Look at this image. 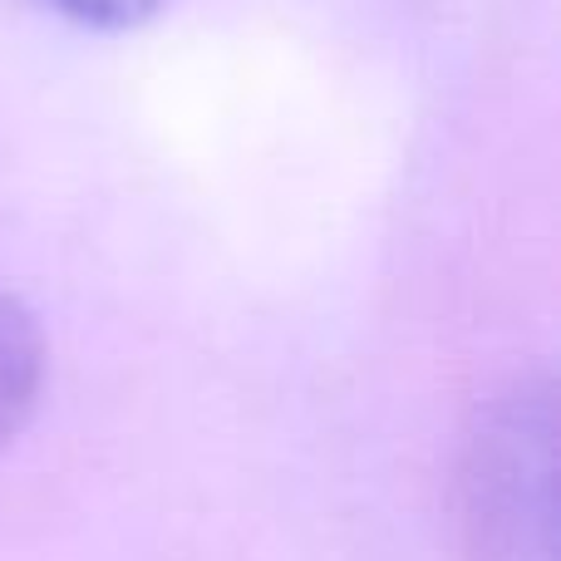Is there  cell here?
Listing matches in <instances>:
<instances>
[{
	"mask_svg": "<svg viewBox=\"0 0 561 561\" xmlns=\"http://www.w3.org/2000/svg\"><path fill=\"white\" fill-rule=\"evenodd\" d=\"M557 404L552 379L523 375L473 414L458 458L468 561H557Z\"/></svg>",
	"mask_w": 561,
	"mask_h": 561,
	"instance_id": "1",
	"label": "cell"
},
{
	"mask_svg": "<svg viewBox=\"0 0 561 561\" xmlns=\"http://www.w3.org/2000/svg\"><path fill=\"white\" fill-rule=\"evenodd\" d=\"M39 5L89 30H134L148 15H158L163 0H39Z\"/></svg>",
	"mask_w": 561,
	"mask_h": 561,
	"instance_id": "3",
	"label": "cell"
},
{
	"mask_svg": "<svg viewBox=\"0 0 561 561\" xmlns=\"http://www.w3.org/2000/svg\"><path fill=\"white\" fill-rule=\"evenodd\" d=\"M45 389V335L35 310L0 290V448L20 438Z\"/></svg>",
	"mask_w": 561,
	"mask_h": 561,
	"instance_id": "2",
	"label": "cell"
}]
</instances>
